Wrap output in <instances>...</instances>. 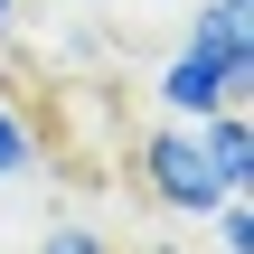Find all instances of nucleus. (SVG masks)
Returning a JSON list of instances; mask_svg holds the SVG:
<instances>
[{
  "label": "nucleus",
  "mask_w": 254,
  "mask_h": 254,
  "mask_svg": "<svg viewBox=\"0 0 254 254\" xmlns=\"http://www.w3.org/2000/svg\"><path fill=\"white\" fill-rule=\"evenodd\" d=\"M132 170H141V198H151L160 217H189V226L226 198L217 170H207V151H198V123H151L141 151H132Z\"/></svg>",
  "instance_id": "nucleus-1"
},
{
  "label": "nucleus",
  "mask_w": 254,
  "mask_h": 254,
  "mask_svg": "<svg viewBox=\"0 0 254 254\" xmlns=\"http://www.w3.org/2000/svg\"><path fill=\"white\" fill-rule=\"evenodd\" d=\"M151 104H160V123H207V113H226V104H254V85H236L198 38H179V47L160 57V75H151Z\"/></svg>",
  "instance_id": "nucleus-2"
},
{
  "label": "nucleus",
  "mask_w": 254,
  "mask_h": 254,
  "mask_svg": "<svg viewBox=\"0 0 254 254\" xmlns=\"http://www.w3.org/2000/svg\"><path fill=\"white\" fill-rule=\"evenodd\" d=\"M189 38H198L236 85H254V0H189Z\"/></svg>",
  "instance_id": "nucleus-3"
},
{
  "label": "nucleus",
  "mask_w": 254,
  "mask_h": 254,
  "mask_svg": "<svg viewBox=\"0 0 254 254\" xmlns=\"http://www.w3.org/2000/svg\"><path fill=\"white\" fill-rule=\"evenodd\" d=\"M47 170V141H38V123L0 94V179H38Z\"/></svg>",
  "instance_id": "nucleus-4"
},
{
  "label": "nucleus",
  "mask_w": 254,
  "mask_h": 254,
  "mask_svg": "<svg viewBox=\"0 0 254 254\" xmlns=\"http://www.w3.org/2000/svg\"><path fill=\"white\" fill-rule=\"evenodd\" d=\"M207 226H217V254H254V198H217Z\"/></svg>",
  "instance_id": "nucleus-5"
},
{
  "label": "nucleus",
  "mask_w": 254,
  "mask_h": 254,
  "mask_svg": "<svg viewBox=\"0 0 254 254\" xmlns=\"http://www.w3.org/2000/svg\"><path fill=\"white\" fill-rule=\"evenodd\" d=\"M28 254H123V245H113L104 226H75V217H66V226H38V245H28Z\"/></svg>",
  "instance_id": "nucleus-6"
},
{
  "label": "nucleus",
  "mask_w": 254,
  "mask_h": 254,
  "mask_svg": "<svg viewBox=\"0 0 254 254\" xmlns=\"http://www.w3.org/2000/svg\"><path fill=\"white\" fill-rule=\"evenodd\" d=\"M9 19H19V0H0V38H9Z\"/></svg>",
  "instance_id": "nucleus-7"
}]
</instances>
